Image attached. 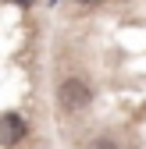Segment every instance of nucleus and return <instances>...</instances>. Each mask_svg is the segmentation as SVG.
<instances>
[{"mask_svg": "<svg viewBox=\"0 0 146 149\" xmlns=\"http://www.w3.org/2000/svg\"><path fill=\"white\" fill-rule=\"evenodd\" d=\"M25 135V121L18 114H4L0 117V146H18Z\"/></svg>", "mask_w": 146, "mask_h": 149, "instance_id": "2", "label": "nucleus"}, {"mask_svg": "<svg viewBox=\"0 0 146 149\" xmlns=\"http://www.w3.org/2000/svg\"><path fill=\"white\" fill-rule=\"evenodd\" d=\"M79 7H96V4H103V0H75Z\"/></svg>", "mask_w": 146, "mask_h": 149, "instance_id": "3", "label": "nucleus"}, {"mask_svg": "<svg viewBox=\"0 0 146 149\" xmlns=\"http://www.w3.org/2000/svg\"><path fill=\"white\" fill-rule=\"evenodd\" d=\"M93 146H96V149H114L111 142H93Z\"/></svg>", "mask_w": 146, "mask_h": 149, "instance_id": "4", "label": "nucleus"}, {"mask_svg": "<svg viewBox=\"0 0 146 149\" xmlns=\"http://www.w3.org/2000/svg\"><path fill=\"white\" fill-rule=\"evenodd\" d=\"M61 103H64L68 110H82V107H89V89H86V82H79V78L61 82Z\"/></svg>", "mask_w": 146, "mask_h": 149, "instance_id": "1", "label": "nucleus"}, {"mask_svg": "<svg viewBox=\"0 0 146 149\" xmlns=\"http://www.w3.org/2000/svg\"><path fill=\"white\" fill-rule=\"evenodd\" d=\"M18 4H32V0H18Z\"/></svg>", "mask_w": 146, "mask_h": 149, "instance_id": "5", "label": "nucleus"}]
</instances>
